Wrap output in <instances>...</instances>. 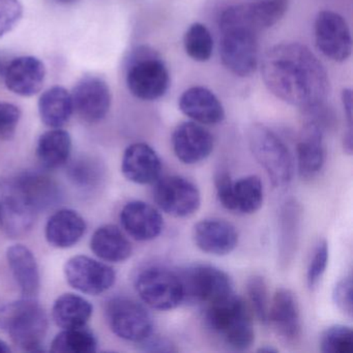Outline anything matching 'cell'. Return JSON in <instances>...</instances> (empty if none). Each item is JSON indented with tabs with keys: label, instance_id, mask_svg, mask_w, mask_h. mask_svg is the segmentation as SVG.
Returning a JSON list of instances; mask_svg holds the SVG:
<instances>
[{
	"label": "cell",
	"instance_id": "8fae6325",
	"mask_svg": "<svg viewBox=\"0 0 353 353\" xmlns=\"http://www.w3.org/2000/svg\"><path fill=\"white\" fill-rule=\"evenodd\" d=\"M288 0H259L227 8L219 18V28L245 26L259 32L276 26L287 12Z\"/></svg>",
	"mask_w": 353,
	"mask_h": 353
},
{
	"label": "cell",
	"instance_id": "d6986e66",
	"mask_svg": "<svg viewBox=\"0 0 353 353\" xmlns=\"http://www.w3.org/2000/svg\"><path fill=\"white\" fill-rule=\"evenodd\" d=\"M193 239L204 253L226 256L236 249L239 232L234 225L222 219H205L194 226Z\"/></svg>",
	"mask_w": 353,
	"mask_h": 353
},
{
	"label": "cell",
	"instance_id": "9c48e42d",
	"mask_svg": "<svg viewBox=\"0 0 353 353\" xmlns=\"http://www.w3.org/2000/svg\"><path fill=\"white\" fill-rule=\"evenodd\" d=\"M106 318L119 338L139 343L154 332V321L144 305L125 296L113 297L106 305Z\"/></svg>",
	"mask_w": 353,
	"mask_h": 353
},
{
	"label": "cell",
	"instance_id": "7a4b0ae2",
	"mask_svg": "<svg viewBox=\"0 0 353 353\" xmlns=\"http://www.w3.org/2000/svg\"><path fill=\"white\" fill-rule=\"evenodd\" d=\"M204 324L208 332L229 350H249L255 342L250 307L235 293L206 305Z\"/></svg>",
	"mask_w": 353,
	"mask_h": 353
},
{
	"label": "cell",
	"instance_id": "60d3db41",
	"mask_svg": "<svg viewBox=\"0 0 353 353\" xmlns=\"http://www.w3.org/2000/svg\"><path fill=\"white\" fill-rule=\"evenodd\" d=\"M20 119L19 107L11 103L0 102V139L10 140L14 137Z\"/></svg>",
	"mask_w": 353,
	"mask_h": 353
},
{
	"label": "cell",
	"instance_id": "4fadbf2b",
	"mask_svg": "<svg viewBox=\"0 0 353 353\" xmlns=\"http://www.w3.org/2000/svg\"><path fill=\"white\" fill-rule=\"evenodd\" d=\"M318 50L336 63H343L352 52V37L346 20L336 12L322 11L315 20Z\"/></svg>",
	"mask_w": 353,
	"mask_h": 353
},
{
	"label": "cell",
	"instance_id": "603a6c76",
	"mask_svg": "<svg viewBox=\"0 0 353 353\" xmlns=\"http://www.w3.org/2000/svg\"><path fill=\"white\" fill-rule=\"evenodd\" d=\"M301 204L289 199L281 206L278 220V263L281 270H288L292 264L301 239Z\"/></svg>",
	"mask_w": 353,
	"mask_h": 353
},
{
	"label": "cell",
	"instance_id": "5b68a950",
	"mask_svg": "<svg viewBox=\"0 0 353 353\" xmlns=\"http://www.w3.org/2000/svg\"><path fill=\"white\" fill-rule=\"evenodd\" d=\"M248 138L254 158L264 169L272 185L276 188L288 185L292 181L293 162L285 142L263 125H252Z\"/></svg>",
	"mask_w": 353,
	"mask_h": 353
},
{
	"label": "cell",
	"instance_id": "836d02e7",
	"mask_svg": "<svg viewBox=\"0 0 353 353\" xmlns=\"http://www.w3.org/2000/svg\"><path fill=\"white\" fill-rule=\"evenodd\" d=\"M185 52L193 61L205 63L210 61L214 50V39L204 24H192L183 37Z\"/></svg>",
	"mask_w": 353,
	"mask_h": 353
},
{
	"label": "cell",
	"instance_id": "30bf717a",
	"mask_svg": "<svg viewBox=\"0 0 353 353\" xmlns=\"http://www.w3.org/2000/svg\"><path fill=\"white\" fill-rule=\"evenodd\" d=\"M154 200L165 214L174 218H188L199 210L201 194L193 181L179 175H171L156 181Z\"/></svg>",
	"mask_w": 353,
	"mask_h": 353
},
{
	"label": "cell",
	"instance_id": "9a60e30c",
	"mask_svg": "<svg viewBox=\"0 0 353 353\" xmlns=\"http://www.w3.org/2000/svg\"><path fill=\"white\" fill-rule=\"evenodd\" d=\"M74 111L86 123H100L111 107V92L102 78L86 76L82 78L71 94Z\"/></svg>",
	"mask_w": 353,
	"mask_h": 353
},
{
	"label": "cell",
	"instance_id": "e0dca14e",
	"mask_svg": "<svg viewBox=\"0 0 353 353\" xmlns=\"http://www.w3.org/2000/svg\"><path fill=\"white\" fill-rule=\"evenodd\" d=\"M268 323L276 336L288 344H294L301 336V317L296 295L287 288L276 291L268 312Z\"/></svg>",
	"mask_w": 353,
	"mask_h": 353
},
{
	"label": "cell",
	"instance_id": "2e32d148",
	"mask_svg": "<svg viewBox=\"0 0 353 353\" xmlns=\"http://www.w3.org/2000/svg\"><path fill=\"white\" fill-rule=\"evenodd\" d=\"M172 148L175 156L183 164H198L212 154L214 148V136L200 123L185 121L175 128Z\"/></svg>",
	"mask_w": 353,
	"mask_h": 353
},
{
	"label": "cell",
	"instance_id": "f1b7e54d",
	"mask_svg": "<svg viewBox=\"0 0 353 353\" xmlns=\"http://www.w3.org/2000/svg\"><path fill=\"white\" fill-rule=\"evenodd\" d=\"M41 121L51 129H61L69 123L74 113L71 94L63 86H53L39 99Z\"/></svg>",
	"mask_w": 353,
	"mask_h": 353
},
{
	"label": "cell",
	"instance_id": "4316f807",
	"mask_svg": "<svg viewBox=\"0 0 353 353\" xmlns=\"http://www.w3.org/2000/svg\"><path fill=\"white\" fill-rule=\"evenodd\" d=\"M8 263L24 297H34L40 290L38 262L34 253L23 245H14L7 251Z\"/></svg>",
	"mask_w": 353,
	"mask_h": 353
},
{
	"label": "cell",
	"instance_id": "bcb514c9",
	"mask_svg": "<svg viewBox=\"0 0 353 353\" xmlns=\"http://www.w3.org/2000/svg\"><path fill=\"white\" fill-rule=\"evenodd\" d=\"M259 352H265V353H276L278 352V350H276V348H274V347H270V346H264L261 347V348L259 349Z\"/></svg>",
	"mask_w": 353,
	"mask_h": 353
},
{
	"label": "cell",
	"instance_id": "7c38bea8",
	"mask_svg": "<svg viewBox=\"0 0 353 353\" xmlns=\"http://www.w3.org/2000/svg\"><path fill=\"white\" fill-rule=\"evenodd\" d=\"M37 214L13 179H0V228L6 234L23 236L32 229Z\"/></svg>",
	"mask_w": 353,
	"mask_h": 353
},
{
	"label": "cell",
	"instance_id": "ba28073f",
	"mask_svg": "<svg viewBox=\"0 0 353 353\" xmlns=\"http://www.w3.org/2000/svg\"><path fill=\"white\" fill-rule=\"evenodd\" d=\"M177 272L183 283L185 301L208 305L234 293L229 274L216 266L195 264Z\"/></svg>",
	"mask_w": 353,
	"mask_h": 353
},
{
	"label": "cell",
	"instance_id": "7402d4cb",
	"mask_svg": "<svg viewBox=\"0 0 353 353\" xmlns=\"http://www.w3.org/2000/svg\"><path fill=\"white\" fill-rule=\"evenodd\" d=\"M121 171L132 183L150 185L160 179L162 161L152 146L138 142L128 146L123 152Z\"/></svg>",
	"mask_w": 353,
	"mask_h": 353
},
{
	"label": "cell",
	"instance_id": "e575fe53",
	"mask_svg": "<svg viewBox=\"0 0 353 353\" xmlns=\"http://www.w3.org/2000/svg\"><path fill=\"white\" fill-rule=\"evenodd\" d=\"M320 351L323 353H353V330L350 326L336 324L322 332Z\"/></svg>",
	"mask_w": 353,
	"mask_h": 353
},
{
	"label": "cell",
	"instance_id": "cb8c5ba5",
	"mask_svg": "<svg viewBox=\"0 0 353 353\" xmlns=\"http://www.w3.org/2000/svg\"><path fill=\"white\" fill-rule=\"evenodd\" d=\"M179 110L195 123L204 125H218L225 119V110L214 92L202 86L185 90L179 100Z\"/></svg>",
	"mask_w": 353,
	"mask_h": 353
},
{
	"label": "cell",
	"instance_id": "52a82bcc",
	"mask_svg": "<svg viewBox=\"0 0 353 353\" xmlns=\"http://www.w3.org/2000/svg\"><path fill=\"white\" fill-rule=\"evenodd\" d=\"M220 28V55L224 67L233 75L249 77L257 70L258 32L245 26Z\"/></svg>",
	"mask_w": 353,
	"mask_h": 353
},
{
	"label": "cell",
	"instance_id": "74e56055",
	"mask_svg": "<svg viewBox=\"0 0 353 353\" xmlns=\"http://www.w3.org/2000/svg\"><path fill=\"white\" fill-rule=\"evenodd\" d=\"M330 260V248L325 239L318 241L316 247L314 248L311 259L307 264V284L310 290L317 288L319 283L321 282Z\"/></svg>",
	"mask_w": 353,
	"mask_h": 353
},
{
	"label": "cell",
	"instance_id": "ee69618b",
	"mask_svg": "<svg viewBox=\"0 0 353 353\" xmlns=\"http://www.w3.org/2000/svg\"><path fill=\"white\" fill-rule=\"evenodd\" d=\"M341 99H342V105L343 109H344L345 117H346L347 121V131L346 132H352V119H353V106H352V90H349V88H345L342 92V96H341Z\"/></svg>",
	"mask_w": 353,
	"mask_h": 353
},
{
	"label": "cell",
	"instance_id": "6da1fadb",
	"mask_svg": "<svg viewBox=\"0 0 353 353\" xmlns=\"http://www.w3.org/2000/svg\"><path fill=\"white\" fill-rule=\"evenodd\" d=\"M264 85L276 98L303 112L325 104L330 96L327 72L305 45L281 43L262 59Z\"/></svg>",
	"mask_w": 353,
	"mask_h": 353
},
{
	"label": "cell",
	"instance_id": "f546056e",
	"mask_svg": "<svg viewBox=\"0 0 353 353\" xmlns=\"http://www.w3.org/2000/svg\"><path fill=\"white\" fill-rule=\"evenodd\" d=\"M92 303L74 293H65L55 301L52 318L55 324L63 330L86 326L92 315Z\"/></svg>",
	"mask_w": 353,
	"mask_h": 353
},
{
	"label": "cell",
	"instance_id": "ffe728a7",
	"mask_svg": "<svg viewBox=\"0 0 353 353\" xmlns=\"http://www.w3.org/2000/svg\"><path fill=\"white\" fill-rule=\"evenodd\" d=\"M324 130L317 123L307 121L299 134L296 146L297 169L305 181L316 179L325 164Z\"/></svg>",
	"mask_w": 353,
	"mask_h": 353
},
{
	"label": "cell",
	"instance_id": "277c9868",
	"mask_svg": "<svg viewBox=\"0 0 353 353\" xmlns=\"http://www.w3.org/2000/svg\"><path fill=\"white\" fill-rule=\"evenodd\" d=\"M125 82L130 92L142 101L162 98L170 85V76L160 55L148 48L138 47L128 59Z\"/></svg>",
	"mask_w": 353,
	"mask_h": 353
},
{
	"label": "cell",
	"instance_id": "d590c367",
	"mask_svg": "<svg viewBox=\"0 0 353 353\" xmlns=\"http://www.w3.org/2000/svg\"><path fill=\"white\" fill-rule=\"evenodd\" d=\"M247 294L252 310L261 323L268 324L270 299L265 279L260 274H254L247 281Z\"/></svg>",
	"mask_w": 353,
	"mask_h": 353
},
{
	"label": "cell",
	"instance_id": "d4e9b609",
	"mask_svg": "<svg viewBox=\"0 0 353 353\" xmlns=\"http://www.w3.org/2000/svg\"><path fill=\"white\" fill-rule=\"evenodd\" d=\"M13 179L37 212L53 208L61 201V194L59 185L45 173L26 171Z\"/></svg>",
	"mask_w": 353,
	"mask_h": 353
},
{
	"label": "cell",
	"instance_id": "8d00e7d4",
	"mask_svg": "<svg viewBox=\"0 0 353 353\" xmlns=\"http://www.w3.org/2000/svg\"><path fill=\"white\" fill-rule=\"evenodd\" d=\"M69 177L75 185L92 188L98 185L103 177V168L94 159H79L69 168Z\"/></svg>",
	"mask_w": 353,
	"mask_h": 353
},
{
	"label": "cell",
	"instance_id": "ac0fdd59",
	"mask_svg": "<svg viewBox=\"0 0 353 353\" xmlns=\"http://www.w3.org/2000/svg\"><path fill=\"white\" fill-rule=\"evenodd\" d=\"M3 78L10 92L30 98L42 90L46 80V67L38 57H17L6 67Z\"/></svg>",
	"mask_w": 353,
	"mask_h": 353
},
{
	"label": "cell",
	"instance_id": "1f68e13d",
	"mask_svg": "<svg viewBox=\"0 0 353 353\" xmlns=\"http://www.w3.org/2000/svg\"><path fill=\"white\" fill-rule=\"evenodd\" d=\"M264 190L257 175H247L233 181V212L252 214L261 208Z\"/></svg>",
	"mask_w": 353,
	"mask_h": 353
},
{
	"label": "cell",
	"instance_id": "f6af8a7d",
	"mask_svg": "<svg viewBox=\"0 0 353 353\" xmlns=\"http://www.w3.org/2000/svg\"><path fill=\"white\" fill-rule=\"evenodd\" d=\"M11 351V348H10L8 343H6L5 341L1 340L0 339V353H8Z\"/></svg>",
	"mask_w": 353,
	"mask_h": 353
},
{
	"label": "cell",
	"instance_id": "b9f144b4",
	"mask_svg": "<svg viewBox=\"0 0 353 353\" xmlns=\"http://www.w3.org/2000/svg\"><path fill=\"white\" fill-rule=\"evenodd\" d=\"M216 196L223 208L233 212V181L227 171H219L216 176Z\"/></svg>",
	"mask_w": 353,
	"mask_h": 353
},
{
	"label": "cell",
	"instance_id": "ab89813d",
	"mask_svg": "<svg viewBox=\"0 0 353 353\" xmlns=\"http://www.w3.org/2000/svg\"><path fill=\"white\" fill-rule=\"evenodd\" d=\"M352 289V276L347 274L336 282L332 290L334 305L349 318H352L353 315Z\"/></svg>",
	"mask_w": 353,
	"mask_h": 353
},
{
	"label": "cell",
	"instance_id": "7dc6e473",
	"mask_svg": "<svg viewBox=\"0 0 353 353\" xmlns=\"http://www.w3.org/2000/svg\"><path fill=\"white\" fill-rule=\"evenodd\" d=\"M54 1L61 3V5H72V3H77L79 0H54Z\"/></svg>",
	"mask_w": 353,
	"mask_h": 353
},
{
	"label": "cell",
	"instance_id": "5bb4252c",
	"mask_svg": "<svg viewBox=\"0 0 353 353\" xmlns=\"http://www.w3.org/2000/svg\"><path fill=\"white\" fill-rule=\"evenodd\" d=\"M63 272L70 286L85 294L106 292L117 280V274L111 266L83 255L68 260Z\"/></svg>",
	"mask_w": 353,
	"mask_h": 353
},
{
	"label": "cell",
	"instance_id": "4dcf8cb0",
	"mask_svg": "<svg viewBox=\"0 0 353 353\" xmlns=\"http://www.w3.org/2000/svg\"><path fill=\"white\" fill-rule=\"evenodd\" d=\"M72 152V138L65 130L53 129L39 138L37 156L47 169H57L65 165Z\"/></svg>",
	"mask_w": 353,
	"mask_h": 353
},
{
	"label": "cell",
	"instance_id": "44dd1931",
	"mask_svg": "<svg viewBox=\"0 0 353 353\" xmlns=\"http://www.w3.org/2000/svg\"><path fill=\"white\" fill-rule=\"evenodd\" d=\"M119 219L125 232L135 241H154L164 230V220L160 212L140 200L128 202Z\"/></svg>",
	"mask_w": 353,
	"mask_h": 353
},
{
	"label": "cell",
	"instance_id": "484cf974",
	"mask_svg": "<svg viewBox=\"0 0 353 353\" xmlns=\"http://www.w3.org/2000/svg\"><path fill=\"white\" fill-rule=\"evenodd\" d=\"M86 231L84 219L73 210H61L49 218L45 236L49 245L69 249L79 243Z\"/></svg>",
	"mask_w": 353,
	"mask_h": 353
},
{
	"label": "cell",
	"instance_id": "d6a6232c",
	"mask_svg": "<svg viewBox=\"0 0 353 353\" xmlns=\"http://www.w3.org/2000/svg\"><path fill=\"white\" fill-rule=\"evenodd\" d=\"M98 340L86 326L68 328L59 332L51 343V351L57 353H92L97 350Z\"/></svg>",
	"mask_w": 353,
	"mask_h": 353
},
{
	"label": "cell",
	"instance_id": "3957f363",
	"mask_svg": "<svg viewBox=\"0 0 353 353\" xmlns=\"http://www.w3.org/2000/svg\"><path fill=\"white\" fill-rule=\"evenodd\" d=\"M0 330L22 350L39 351L48 330V317L36 299L23 297L0 309Z\"/></svg>",
	"mask_w": 353,
	"mask_h": 353
},
{
	"label": "cell",
	"instance_id": "7bdbcfd3",
	"mask_svg": "<svg viewBox=\"0 0 353 353\" xmlns=\"http://www.w3.org/2000/svg\"><path fill=\"white\" fill-rule=\"evenodd\" d=\"M138 344H139L140 349L142 351H145V352H177L176 346L170 339L167 338V336L154 334V332Z\"/></svg>",
	"mask_w": 353,
	"mask_h": 353
},
{
	"label": "cell",
	"instance_id": "f35d334b",
	"mask_svg": "<svg viewBox=\"0 0 353 353\" xmlns=\"http://www.w3.org/2000/svg\"><path fill=\"white\" fill-rule=\"evenodd\" d=\"M23 16L19 0H0V39L11 32Z\"/></svg>",
	"mask_w": 353,
	"mask_h": 353
},
{
	"label": "cell",
	"instance_id": "8992f818",
	"mask_svg": "<svg viewBox=\"0 0 353 353\" xmlns=\"http://www.w3.org/2000/svg\"><path fill=\"white\" fill-rule=\"evenodd\" d=\"M134 285L142 301L157 311L176 309L185 301L179 272L163 266H148L140 270Z\"/></svg>",
	"mask_w": 353,
	"mask_h": 353
},
{
	"label": "cell",
	"instance_id": "83f0119b",
	"mask_svg": "<svg viewBox=\"0 0 353 353\" xmlns=\"http://www.w3.org/2000/svg\"><path fill=\"white\" fill-rule=\"evenodd\" d=\"M90 249L100 259L113 263L125 261L133 253L132 243L115 225L97 229L90 239Z\"/></svg>",
	"mask_w": 353,
	"mask_h": 353
}]
</instances>
